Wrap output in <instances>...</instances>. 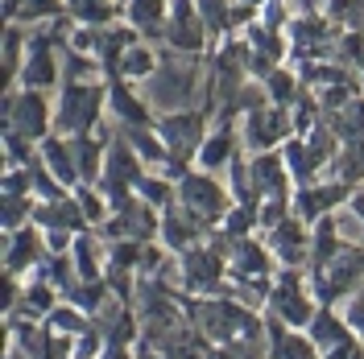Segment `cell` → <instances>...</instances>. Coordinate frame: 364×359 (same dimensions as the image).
I'll use <instances>...</instances> for the list:
<instances>
[{"instance_id":"6da1fadb","label":"cell","mask_w":364,"mask_h":359,"mask_svg":"<svg viewBox=\"0 0 364 359\" xmlns=\"http://www.w3.org/2000/svg\"><path fill=\"white\" fill-rule=\"evenodd\" d=\"M186 202L199 206V211H220V190L203 178H191L186 182Z\"/></svg>"},{"instance_id":"7a4b0ae2","label":"cell","mask_w":364,"mask_h":359,"mask_svg":"<svg viewBox=\"0 0 364 359\" xmlns=\"http://www.w3.org/2000/svg\"><path fill=\"white\" fill-rule=\"evenodd\" d=\"M25 79H29V83H50V79H54V70H50V50H46V45H33V62L25 70Z\"/></svg>"},{"instance_id":"3957f363","label":"cell","mask_w":364,"mask_h":359,"mask_svg":"<svg viewBox=\"0 0 364 359\" xmlns=\"http://www.w3.org/2000/svg\"><path fill=\"white\" fill-rule=\"evenodd\" d=\"M277 310L290 318V322H302V318H306V302H302L298 289H282L277 293Z\"/></svg>"},{"instance_id":"277c9868","label":"cell","mask_w":364,"mask_h":359,"mask_svg":"<svg viewBox=\"0 0 364 359\" xmlns=\"http://www.w3.org/2000/svg\"><path fill=\"white\" fill-rule=\"evenodd\" d=\"M21 124L29 128V136H33V133H42V104H38L33 95H29V99L21 104Z\"/></svg>"},{"instance_id":"5b68a950","label":"cell","mask_w":364,"mask_h":359,"mask_svg":"<svg viewBox=\"0 0 364 359\" xmlns=\"http://www.w3.org/2000/svg\"><path fill=\"white\" fill-rule=\"evenodd\" d=\"M252 174H257V186H265V190H273V186H277V182H282V174H277V161H257V170H252Z\"/></svg>"},{"instance_id":"8992f818","label":"cell","mask_w":364,"mask_h":359,"mask_svg":"<svg viewBox=\"0 0 364 359\" xmlns=\"http://www.w3.org/2000/svg\"><path fill=\"white\" fill-rule=\"evenodd\" d=\"M133 17L141 25L158 21V17H161V0H136V4H133Z\"/></svg>"},{"instance_id":"52a82bcc","label":"cell","mask_w":364,"mask_h":359,"mask_svg":"<svg viewBox=\"0 0 364 359\" xmlns=\"http://www.w3.org/2000/svg\"><path fill=\"white\" fill-rule=\"evenodd\" d=\"M149 67H154V62H149L145 50H129V54H124V70H129V74H149Z\"/></svg>"},{"instance_id":"ba28073f","label":"cell","mask_w":364,"mask_h":359,"mask_svg":"<svg viewBox=\"0 0 364 359\" xmlns=\"http://www.w3.org/2000/svg\"><path fill=\"white\" fill-rule=\"evenodd\" d=\"M315 338L318 343H340V326H336V322H331V318H318L315 322Z\"/></svg>"},{"instance_id":"9c48e42d","label":"cell","mask_w":364,"mask_h":359,"mask_svg":"<svg viewBox=\"0 0 364 359\" xmlns=\"http://www.w3.org/2000/svg\"><path fill=\"white\" fill-rule=\"evenodd\" d=\"M228 149H232V145H228V136H220V140H215V145L203 153V161H207V165H220V158H224Z\"/></svg>"},{"instance_id":"30bf717a","label":"cell","mask_w":364,"mask_h":359,"mask_svg":"<svg viewBox=\"0 0 364 359\" xmlns=\"http://www.w3.org/2000/svg\"><path fill=\"white\" fill-rule=\"evenodd\" d=\"M95 149H91V145H79V170H83V174H95Z\"/></svg>"},{"instance_id":"8fae6325","label":"cell","mask_w":364,"mask_h":359,"mask_svg":"<svg viewBox=\"0 0 364 359\" xmlns=\"http://www.w3.org/2000/svg\"><path fill=\"white\" fill-rule=\"evenodd\" d=\"M50 9H54V0H33L29 4V13H50Z\"/></svg>"},{"instance_id":"7c38bea8","label":"cell","mask_w":364,"mask_h":359,"mask_svg":"<svg viewBox=\"0 0 364 359\" xmlns=\"http://www.w3.org/2000/svg\"><path fill=\"white\" fill-rule=\"evenodd\" d=\"M352 318H356V326H364V297L352 306Z\"/></svg>"},{"instance_id":"4fadbf2b","label":"cell","mask_w":364,"mask_h":359,"mask_svg":"<svg viewBox=\"0 0 364 359\" xmlns=\"http://www.w3.org/2000/svg\"><path fill=\"white\" fill-rule=\"evenodd\" d=\"M108 359H129V355H124V351H120V347H116V351H108Z\"/></svg>"},{"instance_id":"5bb4252c","label":"cell","mask_w":364,"mask_h":359,"mask_svg":"<svg viewBox=\"0 0 364 359\" xmlns=\"http://www.w3.org/2000/svg\"><path fill=\"white\" fill-rule=\"evenodd\" d=\"M215 359H228V355H215Z\"/></svg>"}]
</instances>
